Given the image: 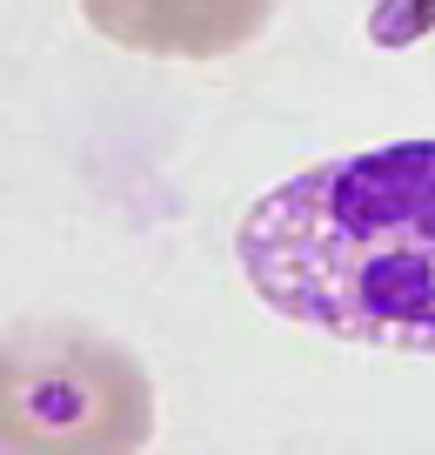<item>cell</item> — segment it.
<instances>
[{
  "label": "cell",
  "mask_w": 435,
  "mask_h": 455,
  "mask_svg": "<svg viewBox=\"0 0 435 455\" xmlns=\"http://www.w3.org/2000/svg\"><path fill=\"white\" fill-rule=\"evenodd\" d=\"M87 28L134 54L214 60L248 47L275 20V0H81Z\"/></svg>",
  "instance_id": "obj_3"
},
{
  "label": "cell",
  "mask_w": 435,
  "mask_h": 455,
  "mask_svg": "<svg viewBox=\"0 0 435 455\" xmlns=\"http://www.w3.org/2000/svg\"><path fill=\"white\" fill-rule=\"evenodd\" d=\"M248 288L335 341L435 355V141H389L275 181L235 228Z\"/></svg>",
  "instance_id": "obj_1"
},
{
  "label": "cell",
  "mask_w": 435,
  "mask_h": 455,
  "mask_svg": "<svg viewBox=\"0 0 435 455\" xmlns=\"http://www.w3.org/2000/svg\"><path fill=\"white\" fill-rule=\"evenodd\" d=\"M155 382L134 348L74 322L0 328V455H141Z\"/></svg>",
  "instance_id": "obj_2"
}]
</instances>
